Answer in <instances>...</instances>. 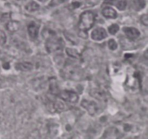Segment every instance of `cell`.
Wrapping results in <instances>:
<instances>
[{
	"label": "cell",
	"instance_id": "cb8c5ba5",
	"mask_svg": "<svg viewBox=\"0 0 148 139\" xmlns=\"http://www.w3.org/2000/svg\"><path fill=\"white\" fill-rule=\"evenodd\" d=\"M115 0H105L106 3H108V4H113Z\"/></svg>",
	"mask_w": 148,
	"mask_h": 139
},
{
	"label": "cell",
	"instance_id": "484cf974",
	"mask_svg": "<svg viewBox=\"0 0 148 139\" xmlns=\"http://www.w3.org/2000/svg\"><path fill=\"white\" fill-rule=\"evenodd\" d=\"M56 1H57V3H64V2H65V1H67V0H56Z\"/></svg>",
	"mask_w": 148,
	"mask_h": 139
},
{
	"label": "cell",
	"instance_id": "ba28073f",
	"mask_svg": "<svg viewBox=\"0 0 148 139\" xmlns=\"http://www.w3.org/2000/svg\"><path fill=\"white\" fill-rule=\"evenodd\" d=\"M27 32L32 39H36L38 34V25L35 23H30L27 27Z\"/></svg>",
	"mask_w": 148,
	"mask_h": 139
},
{
	"label": "cell",
	"instance_id": "6da1fadb",
	"mask_svg": "<svg viewBox=\"0 0 148 139\" xmlns=\"http://www.w3.org/2000/svg\"><path fill=\"white\" fill-rule=\"evenodd\" d=\"M95 23V15L90 11H86L82 13L79 17V28L80 31L86 33L93 26Z\"/></svg>",
	"mask_w": 148,
	"mask_h": 139
},
{
	"label": "cell",
	"instance_id": "7402d4cb",
	"mask_svg": "<svg viewBox=\"0 0 148 139\" xmlns=\"http://www.w3.org/2000/svg\"><path fill=\"white\" fill-rule=\"evenodd\" d=\"M141 22L145 25H147L148 24V17L147 14H143L141 17Z\"/></svg>",
	"mask_w": 148,
	"mask_h": 139
},
{
	"label": "cell",
	"instance_id": "44dd1931",
	"mask_svg": "<svg viewBox=\"0 0 148 139\" xmlns=\"http://www.w3.org/2000/svg\"><path fill=\"white\" fill-rule=\"evenodd\" d=\"M101 1V0H85L87 4H88V5L90 6V7L96 5V4H98Z\"/></svg>",
	"mask_w": 148,
	"mask_h": 139
},
{
	"label": "cell",
	"instance_id": "8992f818",
	"mask_svg": "<svg viewBox=\"0 0 148 139\" xmlns=\"http://www.w3.org/2000/svg\"><path fill=\"white\" fill-rule=\"evenodd\" d=\"M91 37L93 40L101 41L107 37V33L105 29L103 28H98L92 32Z\"/></svg>",
	"mask_w": 148,
	"mask_h": 139
},
{
	"label": "cell",
	"instance_id": "4fadbf2b",
	"mask_svg": "<svg viewBox=\"0 0 148 139\" xmlns=\"http://www.w3.org/2000/svg\"><path fill=\"white\" fill-rule=\"evenodd\" d=\"M20 24L17 21H10L7 24V29L10 32H15L18 30Z\"/></svg>",
	"mask_w": 148,
	"mask_h": 139
},
{
	"label": "cell",
	"instance_id": "5bb4252c",
	"mask_svg": "<svg viewBox=\"0 0 148 139\" xmlns=\"http://www.w3.org/2000/svg\"><path fill=\"white\" fill-rule=\"evenodd\" d=\"M25 9L27 10L28 12H35L36 10H38L39 9V5L35 1H30L29 2L28 4L26 5Z\"/></svg>",
	"mask_w": 148,
	"mask_h": 139
},
{
	"label": "cell",
	"instance_id": "d6986e66",
	"mask_svg": "<svg viewBox=\"0 0 148 139\" xmlns=\"http://www.w3.org/2000/svg\"><path fill=\"white\" fill-rule=\"evenodd\" d=\"M108 46H109V49H111V50H115V49H117L116 42L113 40V39H111L108 41Z\"/></svg>",
	"mask_w": 148,
	"mask_h": 139
},
{
	"label": "cell",
	"instance_id": "e0dca14e",
	"mask_svg": "<svg viewBox=\"0 0 148 139\" xmlns=\"http://www.w3.org/2000/svg\"><path fill=\"white\" fill-rule=\"evenodd\" d=\"M119 26L116 24H114V25H111L109 28H108V31L111 34H116L117 32L119 31Z\"/></svg>",
	"mask_w": 148,
	"mask_h": 139
},
{
	"label": "cell",
	"instance_id": "2e32d148",
	"mask_svg": "<svg viewBox=\"0 0 148 139\" xmlns=\"http://www.w3.org/2000/svg\"><path fill=\"white\" fill-rule=\"evenodd\" d=\"M133 5H134V7L135 10H142L145 6V0H134Z\"/></svg>",
	"mask_w": 148,
	"mask_h": 139
},
{
	"label": "cell",
	"instance_id": "4316f807",
	"mask_svg": "<svg viewBox=\"0 0 148 139\" xmlns=\"http://www.w3.org/2000/svg\"><path fill=\"white\" fill-rule=\"evenodd\" d=\"M39 1H41V2H44V1H47V0H39Z\"/></svg>",
	"mask_w": 148,
	"mask_h": 139
},
{
	"label": "cell",
	"instance_id": "d4e9b609",
	"mask_svg": "<svg viewBox=\"0 0 148 139\" xmlns=\"http://www.w3.org/2000/svg\"><path fill=\"white\" fill-rule=\"evenodd\" d=\"M3 67H4V68H5V69H8V68L10 67V65H9L8 63H5L4 64Z\"/></svg>",
	"mask_w": 148,
	"mask_h": 139
},
{
	"label": "cell",
	"instance_id": "9c48e42d",
	"mask_svg": "<svg viewBox=\"0 0 148 139\" xmlns=\"http://www.w3.org/2000/svg\"><path fill=\"white\" fill-rule=\"evenodd\" d=\"M90 94L94 98H97L100 101H105L106 99V95L104 91L99 89H92L90 91Z\"/></svg>",
	"mask_w": 148,
	"mask_h": 139
},
{
	"label": "cell",
	"instance_id": "277c9868",
	"mask_svg": "<svg viewBox=\"0 0 148 139\" xmlns=\"http://www.w3.org/2000/svg\"><path fill=\"white\" fill-rule=\"evenodd\" d=\"M58 95L64 101H66V102L72 103H76L78 101V96L76 93L73 92L71 91H62L59 93Z\"/></svg>",
	"mask_w": 148,
	"mask_h": 139
},
{
	"label": "cell",
	"instance_id": "30bf717a",
	"mask_svg": "<svg viewBox=\"0 0 148 139\" xmlns=\"http://www.w3.org/2000/svg\"><path fill=\"white\" fill-rule=\"evenodd\" d=\"M102 14L104 17H107V18H116L117 16V13L114 9L111 8V7H106L103 10Z\"/></svg>",
	"mask_w": 148,
	"mask_h": 139
},
{
	"label": "cell",
	"instance_id": "603a6c76",
	"mask_svg": "<svg viewBox=\"0 0 148 139\" xmlns=\"http://www.w3.org/2000/svg\"><path fill=\"white\" fill-rule=\"evenodd\" d=\"M72 7H73V8H77V7H80L81 4H80V3L77 2V1H76V2L72 3Z\"/></svg>",
	"mask_w": 148,
	"mask_h": 139
},
{
	"label": "cell",
	"instance_id": "ac0fdd59",
	"mask_svg": "<svg viewBox=\"0 0 148 139\" xmlns=\"http://www.w3.org/2000/svg\"><path fill=\"white\" fill-rule=\"evenodd\" d=\"M117 8L120 10H124L127 7V1L126 0H119L116 4Z\"/></svg>",
	"mask_w": 148,
	"mask_h": 139
},
{
	"label": "cell",
	"instance_id": "9a60e30c",
	"mask_svg": "<svg viewBox=\"0 0 148 139\" xmlns=\"http://www.w3.org/2000/svg\"><path fill=\"white\" fill-rule=\"evenodd\" d=\"M66 52L68 56H71V57L76 58V59H79V54L76 49H71V48H67V49H66Z\"/></svg>",
	"mask_w": 148,
	"mask_h": 139
},
{
	"label": "cell",
	"instance_id": "7c38bea8",
	"mask_svg": "<svg viewBox=\"0 0 148 139\" xmlns=\"http://www.w3.org/2000/svg\"><path fill=\"white\" fill-rule=\"evenodd\" d=\"M49 91H51V93L55 95H58L59 93V87H58L57 83L55 79L51 80L50 84H49Z\"/></svg>",
	"mask_w": 148,
	"mask_h": 139
},
{
	"label": "cell",
	"instance_id": "ffe728a7",
	"mask_svg": "<svg viewBox=\"0 0 148 139\" xmlns=\"http://www.w3.org/2000/svg\"><path fill=\"white\" fill-rule=\"evenodd\" d=\"M6 40H7V37L4 33V31L0 30V44H4L5 43Z\"/></svg>",
	"mask_w": 148,
	"mask_h": 139
},
{
	"label": "cell",
	"instance_id": "52a82bcc",
	"mask_svg": "<svg viewBox=\"0 0 148 139\" xmlns=\"http://www.w3.org/2000/svg\"><path fill=\"white\" fill-rule=\"evenodd\" d=\"M124 32L125 33L126 36L131 40H134L139 37L140 36V31L135 28L132 27H125L124 28Z\"/></svg>",
	"mask_w": 148,
	"mask_h": 139
},
{
	"label": "cell",
	"instance_id": "3957f363",
	"mask_svg": "<svg viewBox=\"0 0 148 139\" xmlns=\"http://www.w3.org/2000/svg\"><path fill=\"white\" fill-rule=\"evenodd\" d=\"M64 46V43L62 39L61 38H56L54 36L49 38L47 42H46V49L49 52H56L62 49Z\"/></svg>",
	"mask_w": 148,
	"mask_h": 139
},
{
	"label": "cell",
	"instance_id": "8fae6325",
	"mask_svg": "<svg viewBox=\"0 0 148 139\" xmlns=\"http://www.w3.org/2000/svg\"><path fill=\"white\" fill-rule=\"evenodd\" d=\"M15 68L21 71H30L33 68V65L30 62H21L15 65Z\"/></svg>",
	"mask_w": 148,
	"mask_h": 139
},
{
	"label": "cell",
	"instance_id": "7a4b0ae2",
	"mask_svg": "<svg viewBox=\"0 0 148 139\" xmlns=\"http://www.w3.org/2000/svg\"><path fill=\"white\" fill-rule=\"evenodd\" d=\"M63 77L67 79L78 81L82 77V72L76 66L72 65H66L62 70Z\"/></svg>",
	"mask_w": 148,
	"mask_h": 139
},
{
	"label": "cell",
	"instance_id": "5b68a950",
	"mask_svg": "<svg viewBox=\"0 0 148 139\" xmlns=\"http://www.w3.org/2000/svg\"><path fill=\"white\" fill-rule=\"evenodd\" d=\"M81 105L88 111V113L90 115H94L95 114H96L97 111H98V107H97L96 104L93 101L84 99L82 100Z\"/></svg>",
	"mask_w": 148,
	"mask_h": 139
}]
</instances>
